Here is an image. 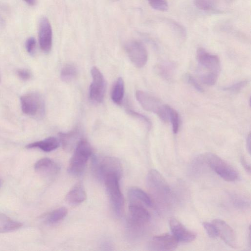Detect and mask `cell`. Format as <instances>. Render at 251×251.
Returning <instances> with one entry per match:
<instances>
[{
    "label": "cell",
    "instance_id": "1",
    "mask_svg": "<svg viewBox=\"0 0 251 251\" xmlns=\"http://www.w3.org/2000/svg\"><path fill=\"white\" fill-rule=\"evenodd\" d=\"M92 154V149L89 143L85 139H81L75 147L74 153L70 160L68 173L75 176L81 175Z\"/></svg>",
    "mask_w": 251,
    "mask_h": 251
},
{
    "label": "cell",
    "instance_id": "2",
    "mask_svg": "<svg viewBox=\"0 0 251 251\" xmlns=\"http://www.w3.org/2000/svg\"><path fill=\"white\" fill-rule=\"evenodd\" d=\"M120 178V176L114 174L108 175L103 178L110 204L118 216L122 215L124 205V198L119 184Z\"/></svg>",
    "mask_w": 251,
    "mask_h": 251
},
{
    "label": "cell",
    "instance_id": "3",
    "mask_svg": "<svg viewBox=\"0 0 251 251\" xmlns=\"http://www.w3.org/2000/svg\"><path fill=\"white\" fill-rule=\"evenodd\" d=\"M196 58L199 65L200 76L214 75L218 77L220 70L219 57L207 52L202 48L197 50Z\"/></svg>",
    "mask_w": 251,
    "mask_h": 251
},
{
    "label": "cell",
    "instance_id": "4",
    "mask_svg": "<svg viewBox=\"0 0 251 251\" xmlns=\"http://www.w3.org/2000/svg\"><path fill=\"white\" fill-rule=\"evenodd\" d=\"M204 156L206 163L211 169L224 180L234 181L238 179V172L217 155L207 153Z\"/></svg>",
    "mask_w": 251,
    "mask_h": 251
},
{
    "label": "cell",
    "instance_id": "5",
    "mask_svg": "<svg viewBox=\"0 0 251 251\" xmlns=\"http://www.w3.org/2000/svg\"><path fill=\"white\" fill-rule=\"evenodd\" d=\"M148 187L151 194L162 201L168 200L171 195V189L163 176L157 170H150L147 175Z\"/></svg>",
    "mask_w": 251,
    "mask_h": 251
},
{
    "label": "cell",
    "instance_id": "6",
    "mask_svg": "<svg viewBox=\"0 0 251 251\" xmlns=\"http://www.w3.org/2000/svg\"><path fill=\"white\" fill-rule=\"evenodd\" d=\"M92 169L97 176L102 179L112 174L121 177L123 173L122 164L114 157H106L99 162L95 156H93Z\"/></svg>",
    "mask_w": 251,
    "mask_h": 251
},
{
    "label": "cell",
    "instance_id": "7",
    "mask_svg": "<svg viewBox=\"0 0 251 251\" xmlns=\"http://www.w3.org/2000/svg\"><path fill=\"white\" fill-rule=\"evenodd\" d=\"M21 108L25 114L42 117L45 113V103L42 97L37 93L25 94L20 98Z\"/></svg>",
    "mask_w": 251,
    "mask_h": 251
},
{
    "label": "cell",
    "instance_id": "8",
    "mask_svg": "<svg viewBox=\"0 0 251 251\" xmlns=\"http://www.w3.org/2000/svg\"><path fill=\"white\" fill-rule=\"evenodd\" d=\"M125 48L130 60L136 67L142 68L146 64L148 55L143 43L137 40H131L125 44Z\"/></svg>",
    "mask_w": 251,
    "mask_h": 251
},
{
    "label": "cell",
    "instance_id": "9",
    "mask_svg": "<svg viewBox=\"0 0 251 251\" xmlns=\"http://www.w3.org/2000/svg\"><path fill=\"white\" fill-rule=\"evenodd\" d=\"M92 82L89 87V96L91 100L98 103L102 101L106 90L104 76L99 69L94 66L91 68Z\"/></svg>",
    "mask_w": 251,
    "mask_h": 251
},
{
    "label": "cell",
    "instance_id": "10",
    "mask_svg": "<svg viewBox=\"0 0 251 251\" xmlns=\"http://www.w3.org/2000/svg\"><path fill=\"white\" fill-rule=\"evenodd\" d=\"M128 224L132 227H140L149 223L151 215L142 205L131 202L128 207Z\"/></svg>",
    "mask_w": 251,
    "mask_h": 251
},
{
    "label": "cell",
    "instance_id": "11",
    "mask_svg": "<svg viewBox=\"0 0 251 251\" xmlns=\"http://www.w3.org/2000/svg\"><path fill=\"white\" fill-rule=\"evenodd\" d=\"M38 39L41 49L46 53L49 52L52 47V31L50 23L45 17L40 19Z\"/></svg>",
    "mask_w": 251,
    "mask_h": 251
},
{
    "label": "cell",
    "instance_id": "12",
    "mask_svg": "<svg viewBox=\"0 0 251 251\" xmlns=\"http://www.w3.org/2000/svg\"><path fill=\"white\" fill-rule=\"evenodd\" d=\"M135 96L140 105L148 112L154 113L158 115L164 107V104H163L159 99L143 91H136Z\"/></svg>",
    "mask_w": 251,
    "mask_h": 251
},
{
    "label": "cell",
    "instance_id": "13",
    "mask_svg": "<svg viewBox=\"0 0 251 251\" xmlns=\"http://www.w3.org/2000/svg\"><path fill=\"white\" fill-rule=\"evenodd\" d=\"M178 240L172 234L155 236L149 243V249L151 251H172L178 245Z\"/></svg>",
    "mask_w": 251,
    "mask_h": 251
},
{
    "label": "cell",
    "instance_id": "14",
    "mask_svg": "<svg viewBox=\"0 0 251 251\" xmlns=\"http://www.w3.org/2000/svg\"><path fill=\"white\" fill-rule=\"evenodd\" d=\"M212 223L217 229L218 236L229 247L236 248L237 244L236 236L232 228L221 219H215Z\"/></svg>",
    "mask_w": 251,
    "mask_h": 251
},
{
    "label": "cell",
    "instance_id": "15",
    "mask_svg": "<svg viewBox=\"0 0 251 251\" xmlns=\"http://www.w3.org/2000/svg\"><path fill=\"white\" fill-rule=\"evenodd\" d=\"M169 226L172 234L178 241L190 242L194 240L196 237L195 233L187 229L174 218L170 219Z\"/></svg>",
    "mask_w": 251,
    "mask_h": 251
},
{
    "label": "cell",
    "instance_id": "16",
    "mask_svg": "<svg viewBox=\"0 0 251 251\" xmlns=\"http://www.w3.org/2000/svg\"><path fill=\"white\" fill-rule=\"evenodd\" d=\"M81 135V129L78 126L67 132H60L58 133L59 141L63 149L67 151L75 149L78 143L82 139Z\"/></svg>",
    "mask_w": 251,
    "mask_h": 251
},
{
    "label": "cell",
    "instance_id": "17",
    "mask_svg": "<svg viewBox=\"0 0 251 251\" xmlns=\"http://www.w3.org/2000/svg\"><path fill=\"white\" fill-rule=\"evenodd\" d=\"M35 171L42 176L51 177L59 172L60 167L52 159L43 158L39 160L34 165Z\"/></svg>",
    "mask_w": 251,
    "mask_h": 251
},
{
    "label": "cell",
    "instance_id": "18",
    "mask_svg": "<svg viewBox=\"0 0 251 251\" xmlns=\"http://www.w3.org/2000/svg\"><path fill=\"white\" fill-rule=\"evenodd\" d=\"M87 198L84 187L80 182L76 184L66 196V201L70 204L76 205L83 202Z\"/></svg>",
    "mask_w": 251,
    "mask_h": 251
},
{
    "label": "cell",
    "instance_id": "19",
    "mask_svg": "<svg viewBox=\"0 0 251 251\" xmlns=\"http://www.w3.org/2000/svg\"><path fill=\"white\" fill-rule=\"evenodd\" d=\"M128 195L132 202L140 201L149 207H151L153 205V202L150 197L139 188L130 187L128 190Z\"/></svg>",
    "mask_w": 251,
    "mask_h": 251
},
{
    "label": "cell",
    "instance_id": "20",
    "mask_svg": "<svg viewBox=\"0 0 251 251\" xmlns=\"http://www.w3.org/2000/svg\"><path fill=\"white\" fill-rule=\"evenodd\" d=\"M59 141L54 137H49L43 140L35 142L26 146V149L39 148L45 152H50L57 149Z\"/></svg>",
    "mask_w": 251,
    "mask_h": 251
},
{
    "label": "cell",
    "instance_id": "21",
    "mask_svg": "<svg viewBox=\"0 0 251 251\" xmlns=\"http://www.w3.org/2000/svg\"><path fill=\"white\" fill-rule=\"evenodd\" d=\"M22 226V223L13 220L6 215L0 213V233L16 230Z\"/></svg>",
    "mask_w": 251,
    "mask_h": 251
},
{
    "label": "cell",
    "instance_id": "22",
    "mask_svg": "<svg viewBox=\"0 0 251 251\" xmlns=\"http://www.w3.org/2000/svg\"><path fill=\"white\" fill-rule=\"evenodd\" d=\"M124 95V82L122 77H119L111 92V99L117 104H121Z\"/></svg>",
    "mask_w": 251,
    "mask_h": 251
},
{
    "label": "cell",
    "instance_id": "23",
    "mask_svg": "<svg viewBox=\"0 0 251 251\" xmlns=\"http://www.w3.org/2000/svg\"><path fill=\"white\" fill-rule=\"evenodd\" d=\"M77 75L76 67L71 63L65 65L62 68L60 77L63 81L69 83L75 80Z\"/></svg>",
    "mask_w": 251,
    "mask_h": 251
},
{
    "label": "cell",
    "instance_id": "24",
    "mask_svg": "<svg viewBox=\"0 0 251 251\" xmlns=\"http://www.w3.org/2000/svg\"><path fill=\"white\" fill-rule=\"evenodd\" d=\"M67 213L68 210L65 207H59L49 213L46 218V221L48 224H55L64 219Z\"/></svg>",
    "mask_w": 251,
    "mask_h": 251
},
{
    "label": "cell",
    "instance_id": "25",
    "mask_svg": "<svg viewBox=\"0 0 251 251\" xmlns=\"http://www.w3.org/2000/svg\"><path fill=\"white\" fill-rule=\"evenodd\" d=\"M174 69V65L172 63H164L157 65L155 70L160 76L169 79L173 76Z\"/></svg>",
    "mask_w": 251,
    "mask_h": 251
},
{
    "label": "cell",
    "instance_id": "26",
    "mask_svg": "<svg viewBox=\"0 0 251 251\" xmlns=\"http://www.w3.org/2000/svg\"><path fill=\"white\" fill-rule=\"evenodd\" d=\"M169 121L171 123L173 133L176 134L179 128V116L177 111L171 107L169 112Z\"/></svg>",
    "mask_w": 251,
    "mask_h": 251
},
{
    "label": "cell",
    "instance_id": "27",
    "mask_svg": "<svg viewBox=\"0 0 251 251\" xmlns=\"http://www.w3.org/2000/svg\"><path fill=\"white\" fill-rule=\"evenodd\" d=\"M195 5L203 11H212L216 8V0H194Z\"/></svg>",
    "mask_w": 251,
    "mask_h": 251
},
{
    "label": "cell",
    "instance_id": "28",
    "mask_svg": "<svg viewBox=\"0 0 251 251\" xmlns=\"http://www.w3.org/2000/svg\"><path fill=\"white\" fill-rule=\"evenodd\" d=\"M126 112L128 115L142 121L146 125L148 129H151L152 126L151 122L147 117L130 109H127Z\"/></svg>",
    "mask_w": 251,
    "mask_h": 251
},
{
    "label": "cell",
    "instance_id": "29",
    "mask_svg": "<svg viewBox=\"0 0 251 251\" xmlns=\"http://www.w3.org/2000/svg\"><path fill=\"white\" fill-rule=\"evenodd\" d=\"M150 6L153 9L161 11H166L168 8L167 0H147Z\"/></svg>",
    "mask_w": 251,
    "mask_h": 251
},
{
    "label": "cell",
    "instance_id": "30",
    "mask_svg": "<svg viewBox=\"0 0 251 251\" xmlns=\"http://www.w3.org/2000/svg\"><path fill=\"white\" fill-rule=\"evenodd\" d=\"M202 226L209 237L215 238L218 236L217 229L212 223L203 222Z\"/></svg>",
    "mask_w": 251,
    "mask_h": 251
},
{
    "label": "cell",
    "instance_id": "31",
    "mask_svg": "<svg viewBox=\"0 0 251 251\" xmlns=\"http://www.w3.org/2000/svg\"><path fill=\"white\" fill-rule=\"evenodd\" d=\"M247 80H242L229 86L225 87L223 90L231 92H238L244 88L248 84Z\"/></svg>",
    "mask_w": 251,
    "mask_h": 251
},
{
    "label": "cell",
    "instance_id": "32",
    "mask_svg": "<svg viewBox=\"0 0 251 251\" xmlns=\"http://www.w3.org/2000/svg\"><path fill=\"white\" fill-rule=\"evenodd\" d=\"M185 79L187 82L193 86L196 90L199 92H203V89L201 85L198 83L196 79L189 74L185 75Z\"/></svg>",
    "mask_w": 251,
    "mask_h": 251
},
{
    "label": "cell",
    "instance_id": "33",
    "mask_svg": "<svg viewBox=\"0 0 251 251\" xmlns=\"http://www.w3.org/2000/svg\"><path fill=\"white\" fill-rule=\"evenodd\" d=\"M36 46V40L33 37L27 38L25 42V48L27 52L32 55L34 53Z\"/></svg>",
    "mask_w": 251,
    "mask_h": 251
},
{
    "label": "cell",
    "instance_id": "34",
    "mask_svg": "<svg viewBox=\"0 0 251 251\" xmlns=\"http://www.w3.org/2000/svg\"><path fill=\"white\" fill-rule=\"evenodd\" d=\"M17 73L18 76L23 80H27L31 77L30 72L25 69H19Z\"/></svg>",
    "mask_w": 251,
    "mask_h": 251
},
{
    "label": "cell",
    "instance_id": "35",
    "mask_svg": "<svg viewBox=\"0 0 251 251\" xmlns=\"http://www.w3.org/2000/svg\"><path fill=\"white\" fill-rule=\"evenodd\" d=\"M241 163L246 170V171L250 173H251V167L250 164L247 161L246 159L244 157H242L241 159Z\"/></svg>",
    "mask_w": 251,
    "mask_h": 251
},
{
    "label": "cell",
    "instance_id": "36",
    "mask_svg": "<svg viewBox=\"0 0 251 251\" xmlns=\"http://www.w3.org/2000/svg\"><path fill=\"white\" fill-rule=\"evenodd\" d=\"M247 149L249 153L251 152V133L248 135L246 141Z\"/></svg>",
    "mask_w": 251,
    "mask_h": 251
},
{
    "label": "cell",
    "instance_id": "37",
    "mask_svg": "<svg viewBox=\"0 0 251 251\" xmlns=\"http://www.w3.org/2000/svg\"><path fill=\"white\" fill-rule=\"evenodd\" d=\"M27 4L29 5H34L36 3V0H24Z\"/></svg>",
    "mask_w": 251,
    "mask_h": 251
},
{
    "label": "cell",
    "instance_id": "38",
    "mask_svg": "<svg viewBox=\"0 0 251 251\" xmlns=\"http://www.w3.org/2000/svg\"></svg>",
    "mask_w": 251,
    "mask_h": 251
}]
</instances>
